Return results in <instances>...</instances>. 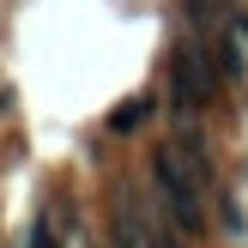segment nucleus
I'll return each instance as SVG.
<instances>
[{"label":"nucleus","mask_w":248,"mask_h":248,"mask_svg":"<svg viewBox=\"0 0 248 248\" xmlns=\"http://www.w3.org/2000/svg\"><path fill=\"white\" fill-rule=\"evenodd\" d=\"M152 194H157L164 218L182 230V236H200V230H206V206H200L206 182L188 170V157H182L176 145H157V152H152Z\"/></svg>","instance_id":"nucleus-1"},{"label":"nucleus","mask_w":248,"mask_h":248,"mask_svg":"<svg viewBox=\"0 0 248 248\" xmlns=\"http://www.w3.org/2000/svg\"><path fill=\"white\" fill-rule=\"evenodd\" d=\"M218 91V61L206 43H182L176 55H170V103H176V115H194V109H206Z\"/></svg>","instance_id":"nucleus-2"},{"label":"nucleus","mask_w":248,"mask_h":248,"mask_svg":"<svg viewBox=\"0 0 248 248\" xmlns=\"http://www.w3.org/2000/svg\"><path fill=\"white\" fill-rule=\"evenodd\" d=\"M145 115H152V97H133L127 109H115V115H109V127H115V133H133Z\"/></svg>","instance_id":"nucleus-3"},{"label":"nucleus","mask_w":248,"mask_h":248,"mask_svg":"<svg viewBox=\"0 0 248 248\" xmlns=\"http://www.w3.org/2000/svg\"><path fill=\"white\" fill-rule=\"evenodd\" d=\"M236 31H242V36H248V18H236Z\"/></svg>","instance_id":"nucleus-4"},{"label":"nucleus","mask_w":248,"mask_h":248,"mask_svg":"<svg viewBox=\"0 0 248 248\" xmlns=\"http://www.w3.org/2000/svg\"><path fill=\"white\" fill-rule=\"evenodd\" d=\"M73 248H91V242H85V236H79V242H73Z\"/></svg>","instance_id":"nucleus-5"}]
</instances>
